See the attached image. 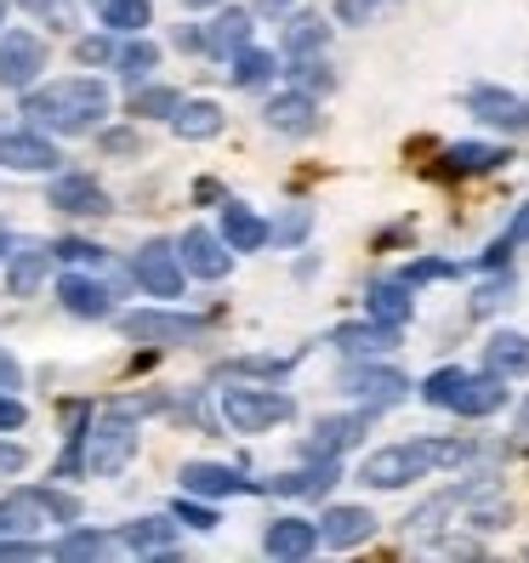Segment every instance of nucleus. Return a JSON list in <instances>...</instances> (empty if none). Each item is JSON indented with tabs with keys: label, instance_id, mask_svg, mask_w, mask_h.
Instances as JSON below:
<instances>
[{
	"label": "nucleus",
	"instance_id": "nucleus-1",
	"mask_svg": "<svg viewBox=\"0 0 529 563\" xmlns=\"http://www.w3.org/2000/svg\"><path fill=\"white\" fill-rule=\"evenodd\" d=\"M23 114L46 125V131H63V137H80V131L103 125L109 114V91L97 80H52L46 91H29L23 97Z\"/></svg>",
	"mask_w": 529,
	"mask_h": 563
},
{
	"label": "nucleus",
	"instance_id": "nucleus-2",
	"mask_svg": "<svg viewBox=\"0 0 529 563\" xmlns=\"http://www.w3.org/2000/svg\"><path fill=\"white\" fill-rule=\"evenodd\" d=\"M455 461H467L461 439H410V444H387V450L365 455L359 478L371 489H405L410 478H427L433 467H455Z\"/></svg>",
	"mask_w": 529,
	"mask_h": 563
},
{
	"label": "nucleus",
	"instance_id": "nucleus-3",
	"mask_svg": "<svg viewBox=\"0 0 529 563\" xmlns=\"http://www.w3.org/2000/svg\"><path fill=\"white\" fill-rule=\"evenodd\" d=\"M507 376H495V371H484V376H467V371H433L421 382V399L427 405H439V410H455V416H495L507 405V387H502Z\"/></svg>",
	"mask_w": 529,
	"mask_h": 563
},
{
	"label": "nucleus",
	"instance_id": "nucleus-4",
	"mask_svg": "<svg viewBox=\"0 0 529 563\" xmlns=\"http://www.w3.org/2000/svg\"><path fill=\"white\" fill-rule=\"evenodd\" d=\"M290 399L285 393H256V387H234L222 399V421L234 427V433H268V427L290 421Z\"/></svg>",
	"mask_w": 529,
	"mask_h": 563
},
{
	"label": "nucleus",
	"instance_id": "nucleus-5",
	"mask_svg": "<svg viewBox=\"0 0 529 563\" xmlns=\"http://www.w3.org/2000/svg\"><path fill=\"white\" fill-rule=\"evenodd\" d=\"M137 455V427L125 421V410H114L103 427H86V473H103V478H114L125 461Z\"/></svg>",
	"mask_w": 529,
	"mask_h": 563
},
{
	"label": "nucleus",
	"instance_id": "nucleus-6",
	"mask_svg": "<svg viewBox=\"0 0 529 563\" xmlns=\"http://www.w3.org/2000/svg\"><path fill=\"white\" fill-rule=\"evenodd\" d=\"M206 319H194V313H125V336L131 342H154V347H183V342H200L206 336Z\"/></svg>",
	"mask_w": 529,
	"mask_h": 563
},
{
	"label": "nucleus",
	"instance_id": "nucleus-7",
	"mask_svg": "<svg viewBox=\"0 0 529 563\" xmlns=\"http://www.w3.org/2000/svg\"><path fill=\"white\" fill-rule=\"evenodd\" d=\"M46 69V41H35L29 29H12L0 35V86L7 91H29Z\"/></svg>",
	"mask_w": 529,
	"mask_h": 563
},
{
	"label": "nucleus",
	"instance_id": "nucleus-8",
	"mask_svg": "<svg viewBox=\"0 0 529 563\" xmlns=\"http://www.w3.org/2000/svg\"><path fill=\"white\" fill-rule=\"evenodd\" d=\"M131 279H137L148 296H183V256H177V245H165V240H148L143 251H137V262H131Z\"/></svg>",
	"mask_w": 529,
	"mask_h": 563
},
{
	"label": "nucleus",
	"instance_id": "nucleus-9",
	"mask_svg": "<svg viewBox=\"0 0 529 563\" xmlns=\"http://www.w3.org/2000/svg\"><path fill=\"white\" fill-rule=\"evenodd\" d=\"M57 518L52 507V489H18V495H0V536H35Z\"/></svg>",
	"mask_w": 529,
	"mask_h": 563
},
{
	"label": "nucleus",
	"instance_id": "nucleus-10",
	"mask_svg": "<svg viewBox=\"0 0 529 563\" xmlns=\"http://www.w3.org/2000/svg\"><path fill=\"white\" fill-rule=\"evenodd\" d=\"M183 489L188 495H206V501H217V495H251L256 484L240 478L234 467H217V461H183Z\"/></svg>",
	"mask_w": 529,
	"mask_h": 563
},
{
	"label": "nucleus",
	"instance_id": "nucleus-11",
	"mask_svg": "<svg viewBox=\"0 0 529 563\" xmlns=\"http://www.w3.org/2000/svg\"><path fill=\"white\" fill-rule=\"evenodd\" d=\"M63 154L46 143V137H35V131H0V165L7 172H52Z\"/></svg>",
	"mask_w": 529,
	"mask_h": 563
},
{
	"label": "nucleus",
	"instance_id": "nucleus-12",
	"mask_svg": "<svg viewBox=\"0 0 529 563\" xmlns=\"http://www.w3.org/2000/svg\"><path fill=\"white\" fill-rule=\"evenodd\" d=\"M228 240H217L211 228H188L183 234V245H177V256H183V268L194 274V279H222L228 274V251H222Z\"/></svg>",
	"mask_w": 529,
	"mask_h": 563
},
{
	"label": "nucleus",
	"instance_id": "nucleus-13",
	"mask_svg": "<svg viewBox=\"0 0 529 563\" xmlns=\"http://www.w3.org/2000/svg\"><path fill=\"white\" fill-rule=\"evenodd\" d=\"M342 387L353 393V399H365V405H399L405 393H410V382H405L399 371H376V364H359V371H348Z\"/></svg>",
	"mask_w": 529,
	"mask_h": 563
},
{
	"label": "nucleus",
	"instance_id": "nucleus-14",
	"mask_svg": "<svg viewBox=\"0 0 529 563\" xmlns=\"http://www.w3.org/2000/svg\"><path fill=\"white\" fill-rule=\"evenodd\" d=\"M513 154L507 148H495V143H455L444 148L439 159V177H484V172H502Z\"/></svg>",
	"mask_w": 529,
	"mask_h": 563
},
{
	"label": "nucleus",
	"instance_id": "nucleus-15",
	"mask_svg": "<svg viewBox=\"0 0 529 563\" xmlns=\"http://www.w3.org/2000/svg\"><path fill=\"white\" fill-rule=\"evenodd\" d=\"M324 529L308 523V518H274L268 529H262V547H268V558H308L319 547Z\"/></svg>",
	"mask_w": 529,
	"mask_h": 563
},
{
	"label": "nucleus",
	"instance_id": "nucleus-16",
	"mask_svg": "<svg viewBox=\"0 0 529 563\" xmlns=\"http://www.w3.org/2000/svg\"><path fill=\"white\" fill-rule=\"evenodd\" d=\"M46 206L69 211V217H103V211H109V194L97 188L91 177H57L52 194H46Z\"/></svg>",
	"mask_w": 529,
	"mask_h": 563
},
{
	"label": "nucleus",
	"instance_id": "nucleus-17",
	"mask_svg": "<svg viewBox=\"0 0 529 563\" xmlns=\"http://www.w3.org/2000/svg\"><path fill=\"white\" fill-rule=\"evenodd\" d=\"M262 120H268L274 131H285V137H308V131L319 125V109L308 91H279L268 109H262Z\"/></svg>",
	"mask_w": 529,
	"mask_h": 563
},
{
	"label": "nucleus",
	"instance_id": "nucleus-18",
	"mask_svg": "<svg viewBox=\"0 0 529 563\" xmlns=\"http://www.w3.org/2000/svg\"><path fill=\"white\" fill-rule=\"evenodd\" d=\"M365 421H371V416H324V421L313 427V439H308V455H313V461H337L348 444L365 439Z\"/></svg>",
	"mask_w": 529,
	"mask_h": 563
},
{
	"label": "nucleus",
	"instance_id": "nucleus-19",
	"mask_svg": "<svg viewBox=\"0 0 529 563\" xmlns=\"http://www.w3.org/2000/svg\"><path fill=\"white\" fill-rule=\"evenodd\" d=\"M222 240H228V251H262V245L274 240V228L262 222L251 206L228 200V206H222Z\"/></svg>",
	"mask_w": 529,
	"mask_h": 563
},
{
	"label": "nucleus",
	"instance_id": "nucleus-20",
	"mask_svg": "<svg viewBox=\"0 0 529 563\" xmlns=\"http://www.w3.org/2000/svg\"><path fill=\"white\" fill-rule=\"evenodd\" d=\"M319 529H324L330 547H365V541L376 536V518H371L365 507H330V512L319 518Z\"/></svg>",
	"mask_w": 529,
	"mask_h": 563
},
{
	"label": "nucleus",
	"instance_id": "nucleus-21",
	"mask_svg": "<svg viewBox=\"0 0 529 563\" xmlns=\"http://www.w3.org/2000/svg\"><path fill=\"white\" fill-rule=\"evenodd\" d=\"M467 109H473L478 120H489V125H507V131L529 125V103H518L513 91H495V86H478V91L467 97Z\"/></svg>",
	"mask_w": 529,
	"mask_h": 563
},
{
	"label": "nucleus",
	"instance_id": "nucleus-22",
	"mask_svg": "<svg viewBox=\"0 0 529 563\" xmlns=\"http://www.w3.org/2000/svg\"><path fill=\"white\" fill-rule=\"evenodd\" d=\"M245 41H251V12H222L211 18V29H200V52L211 57H234L245 52Z\"/></svg>",
	"mask_w": 529,
	"mask_h": 563
},
{
	"label": "nucleus",
	"instance_id": "nucleus-23",
	"mask_svg": "<svg viewBox=\"0 0 529 563\" xmlns=\"http://www.w3.org/2000/svg\"><path fill=\"white\" fill-rule=\"evenodd\" d=\"M337 342L342 353H387V347H399V324H382V319H371V324H337Z\"/></svg>",
	"mask_w": 529,
	"mask_h": 563
},
{
	"label": "nucleus",
	"instance_id": "nucleus-24",
	"mask_svg": "<svg viewBox=\"0 0 529 563\" xmlns=\"http://www.w3.org/2000/svg\"><path fill=\"white\" fill-rule=\"evenodd\" d=\"M57 296H63V308L80 313V319H109V313H114L109 290L97 285V279H86V274H69V279L57 285Z\"/></svg>",
	"mask_w": 529,
	"mask_h": 563
},
{
	"label": "nucleus",
	"instance_id": "nucleus-25",
	"mask_svg": "<svg viewBox=\"0 0 529 563\" xmlns=\"http://www.w3.org/2000/svg\"><path fill=\"white\" fill-rule=\"evenodd\" d=\"M52 256H57V251H46V245L12 251V262H7V290H12V296H35L41 279H46V262H52Z\"/></svg>",
	"mask_w": 529,
	"mask_h": 563
},
{
	"label": "nucleus",
	"instance_id": "nucleus-26",
	"mask_svg": "<svg viewBox=\"0 0 529 563\" xmlns=\"http://www.w3.org/2000/svg\"><path fill=\"white\" fill-rule=\"evenodd\" d=\"M365 308H371V319H382V324H410V285L405 279H382V285H371L365 290Z\"/></svg>",
	"mask_w": 529,
	"mask_h": 563
},
{
	"label": "nucleus",
	"instance_id": "nucleus-27",
	"mask_svg": "<svg viewBox=\"0 0 529 563\" xmlns=\"http://www.w3.org/2000/svg\"><path fill=\"white\" fill-rule=\"evenodd\" d=\"M484 371H495V376H529V336L502 330V336L484 347Z\"/></svg>",
	"mask_w": 529,
	"mask_h": 563
},
{
	"label": "nucleus",
	"instance_id": "nucleus-28",
	"mask_svg": "<svg viewBox=\"0 0 529 563\" xmlns=\"http://www.w3.org/2000/svg\"><path fill=\"white\" fill-rule=\"evenodd\" d=\"M324 41H330V23L313 18V12H302V18L285 23V57H319Z\"/></svg>",
	"mask_w": 529,
	"mask_h": 563
},
{
	"label": "nucleus",
	"instance_id": "nucleus-29",
	"mask_svg": "<svg viewBox=\"0 0 529 563\" xmlns=\"http://www.w3.org/2000/svg\"><path fill=\"white\" fill-rule=\"evenodd\" d=\"M172 131H177L183 143H206V137H217V131H222V109L217 103H183L172 114Z\"/></svg>",
	"mask_w": 529,
	"mask_h": 563
},
{
	"label": "nucleus",
	"instance_id": "nucleus-30",
	"mask_svg": "<svg viewBox=\"0 0 529 563\" xmlns=\"http://www.w3.org/2000/svg\"><path fill=\"white\" fill-rule=\"evenodd\" d=\"M120 541L131 552H165V547L177 541V518H137V523L120 529Z\"/></svg>",
	"mask_w": 529,
	"mask_h": 563
},
{
	"label": "nucleus",
	"instance_id": "nucleus-31",
	"mask_svg": "<svg viewBox=\"0 0 529 563\" xmlns=\"http://www.w3.org/2000/svg\"><path fill=\"white\" fill-rule=\"evenodd\" d=\"M337 478H342V473H337V461H319V467H302V473H285V478H274L268 489H279V495H324Z\"/></svg>",
	"mask_w": 529,
	"mask_h": 563
},
{
	"label": "nucleus",
	"instance_id": "nucleus-32",
	"mask_svg": "<svg viewBox=\"0 0 529 563\" xmlns=\"http://www.w3.org/2000/svg\"><path fill=\"white\" fill-rule=\"evenodd\" d=\"M103 23L125 29V35H143L154 23V12H148V0H103Z\"/></svg>",
	"mask_w": 529,
	"mask_h": 563
},
{
	"label": "nucleus",
	"instance_id": "nucleus-33",
	"mask_svg": "<svg viewBox=\"0 0 529 563\" xmlns=\"http://www.w3.org/2000/svg\"><path fill=\"white\" fill-rule=\"evenodd\" d=\"M103 552H109V536H97V529H75V536H63V541L52 547V558H63V563L103 558Z\"/></svg>",
	"mask_w": 529,
	"mask_h": 563
},
{
	"label": "nucleus",
	"instance_id": "nucleus-34",
	"mask_svg": "<svg viewBox=\"0 0 529 563\" xmlns=\"http://www.w3.org/2000/svg\"><path fill=\"white\" fill-rule=\"evenodd\" d=\"M268 75H274V52H256V46L234 52V86H262Z\"/></svg>",
	"mask_w": 529,
	"mask_h": 563
},
{
	"label": "nucleus",
	"instance_id": "nucleus-35",
	"mask_svg": "<svg viewBox=\"0 0 529 563\" xmlns=\"http://www.w3.org/2000/svg\"><path fill=\"white\" fill-rule=\"evenodd\" d=\"M183 109V97L172 86H148V91H131V114H165L172 120Z\"/></svg>",
	"mask_w": 529,
	"mask_h": 563
},
{
	"label": "nucleus",
	"instance_id": "nucleus-36",
	"mask_svg": "<svg viewBox=\"0 0 529 563\" xmlns=\"http://www.w3.org/2000/svg\"><path fill=\"white\" fill-rule=\"evenodd\" d=\"M154 63H159V52H154L148 41H131V46H120V75H125V80H143V75L154 69Z\"/></svg>",
	"mask_w": 529,
	"mask_h": 563
},
{
	"label": "nucleus",
	"instance_id": "nucleus-37",
	"mask_svg": "<svg viewBox=\"0 0 529 563\" xmlns=\"http://www.w3.org/2000/svg\"><path fill=\"white\" fill-rule=\"evenodd\" d=\"M308 222H313V217H308V206H290V211L274 222V240H279V245H296V240L308 234Z\"/></svg>",
	"mask_w": 529,
	"mask_h": 563
},
{
	"label": "nucleus",
	"instance_id": "nucleus-38",
	"mask_svg": "<svg viewBox=\"0 0 529 563\" xmlns=\"http://www.w3.org/2000/svg\"><path fill=\"white\" fill-rule=\"evenodd\" d=\"M172 518H177V523H188V529H217V512H211V507H200V501H188V489L177 495Z\"/></svg>",
	"mask_w": 529,
	"mask_h": 563
},
{
	"label": "nucleus",
	"instance_id": "nucleus-39",
	"mask_svg": "<svg viewBox=\"0 0 529 563\" xmlns=\"http://www.w3.org/2000/svg\"><path fill=\"white\" fill-rule=\"evenodd\" d=\"M75 57L86 63V69H103V63H120V52H114L103 35H86V41L75 46Z\"/></svg>",
	"mask_w": 529,
	"mask_h": 563
},
{
	"label": "nucleus",
	"instance_id": "nucleus-40",
	"mask_svg": "<svg viewBox=\"0 0 529 563\" xmlns=\"http://www.w3.org/2000/svg\"><path fill=\"white\" fill-rule=\"evenodd\" d=\"M393 0H337V18L342 23H371L376 12H387Z\"/></svg>",
	"mask_w": 529,
	"mask_h": 563
},
{
	"label": "nucleus",
	"instance_id": "nucleus-41",
	"mask_svg": "<svg viewBox=\"0 0 529 563\" xmlns=\"http://www.w3.org/2000/svg\"><path fill=\"white\" fill-rule=\"evenodd\" d=\"M455 274V262H433V256H427V262H410V268H405V285H421V279H450Z\"/></svg>",
	"mask_w": 529,
	"mask_h": 563
},
{
	"label": "nucleus",
	"instance_id": "nucleus-42",
	"mask_svg": "<svg viewBox=\"0 0 529 563\" xmlns=\"http://www.w3.org/2000/svg\"><path fill=\"white\" fill-rule=\"evenodd\" d=\"M290 75H296V80H302V86H319V91L330 86V69H324V63H319V57H296V69H290Z\"/></svg>",
	"mask_w": 529,
	"mask_h": 563
},
{
	"label": "nucleus",
	"instance_id": "nucleus-43",
	"mask_svg": "<svg viewBox=\"0 0 529 563\" xmlns=\"http://www.w3.org/2000/svg\"><path fill=\"white\" fill-rule=\"evenodd\" d=\"M23 421H29V410L12 399V393H0V433H18Z\"/></svg>",
	"mask_w": 529,
	"mask_h": 563
},
{
	"label": "nucleus",
	"instance_id": "nucleus-44",
	"mask_svg": "<svg viewBox=\"0 0 529 563\" xmlns=\"http://www.w3.org/2000/svg\"><path fill=\"white\" fill-rule=\"evenodd\" d=\"M29 467V450L23 444H0V478H18Z\"/></svg>",
	"mask_w": 529,
	"mask_h": 563
},
{
	"label": "nucleus",
	"instance_id": "nucleus-45",
	"mask_svg": "<svg viewBox=\"0 0 529 563\" xmlns=\"http://www.w3.org/2000/svg\"><path fill=\"white\" fill-rule=\"evenodd\" d=\"M63 262H103V251L97 245H86V240H63V245H52Z\"/></svg>",
	"mask_w": 529,
	"mask_h": 563
},
{
	"label": "nucleus",
	"instance_id": "nucleus-46",
	"mask_svg": "<svg viewBox=\"0 0 529 563\" xmlns=\"http://www.w3.org/2000/svg\"><path fill=\"white\" fill-rule=\"evenodd\" d=\"M46 547H35V541H12V536H0V558H41Z\"/></svg>",
	"mask_w": 529,
	"mask_h": 563
},
{
	"label": "nucleus",
	"instance_id": "nucleus-47",
	"mask_svg": "<svg viewBox=\"0 0 529 563\" xmlns=\"http://www.w3.org/2000/svg\"><path fill=\"white\" fill-rule=\"evenodd\" d=\"M507 245H529V206L513 217V228H507Z\"/></svg>",
	"mask_w": 529,
	"mask_h": 563
},
{
	"label": "nucleus",
	"instance_id": "nucleus-48",
	"mask_svg": "<svg viewBox=\"0 0 529 563\" xmlns=\"http://www.w3.org/2000/svg\"><path fill=\"white\" fill-rule=\"evenodd\" d=\"M103 148H109V154H131V148H137V137H131V131H109Z\"/></svg>",
	"mask_w": 529,
	"mask_h": 563
},
{
	"label": "nucleus",
	"instance_id": "nucleus-49",
	"mask_svg": "<svg viewBox=\"0 0 529 563\" xmlns=\"http://www.w3.org/2000/svg\"><path fill=\"white\" fill-rule=\"evenodd\" d=\"M18 382H23L18 358H12V353H0V387H18Z\"/></svg>",
	"mask_w": 529,
	"mask_h": 563
},
{
	"label": "nucleus",
	"instance_id": "nucleus-50",
	"mask_svg": "<svg viewBox=\"0 0 529 563\" xmlns=\"http://www.w3.org/2000/svg\"><path fill=\"white\" fill-rule=\"evenodd\" d=\"M183 7H217V0H183Z\"/></svg>",
	"mask_w": 529,
	"mask_h": 563
},
{
	"label": "nucleus",
	"instance_id": "nucleus-51",
	"mask_svg": "<svg viewBox=\"0 0 529 563\" xmlns=\"http://www.w3.org/2000/svg\"><path fill=\"white\" fill-rule=\"evenodd\" d=\"M0 256H7V228H0Z\"/></svg>",
	"mask_w": 529,
	"mask_h": 563
},
{
	"label": "nucleus",
	"instance_id": "nucleus-52",
	"mask_svg": "<svg viewBox=\"0 0 529 563\" xmlns=\"http://www.w3.org/2000/svg\"><path fill=\"white\" fill-rule=\"evenodd\" d=\"M23 7H35V12H41V7H46V0H23Z\"/></svg>",
	"mask_w": 529,
	"mask_h": 563
},
{
	"label": "nucleus",
	"instance_id": "nucleus-53",
	"mask_svg": "<svg viewBox=\"0 0 529 563\" xmlns=\"http://www.w3.org/2000/svg\"><path fill=\"white\" fill-rule=\"evenodd\" d=\"M0 23H7V0H0Z\"/></svg>",
	"mask_w": 529,
	"mask_h": 563
},
{
	"label": "nucleus",
	"instance_id": "nucleus-54",
	"mask_svg": "<svg viewBox=\"0 0 529 563\" xmlns=\"http://www.w3.org/2000/svg\"><path fill=\"white\" fill-rule=\"evenodd\" d=\"M268 7H285V0H268Z\"/></svg>",
	"mask_w": 529,
	"mask_h": 563
}]
</instances>
